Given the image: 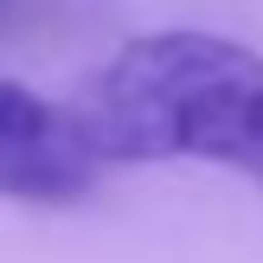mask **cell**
<instances>
[{
  "instance_id": "cell-3",
  "label": "cell",
  "mask_w": 263,
  "mask_h": 263,
  "mask_svg": "<svg viewBox=\"0 0 263 263\" xmlns=\"http://www.w3.org/2000/svg\"><path fill=\"white\" fill-rule=\"evenodd\" d=\"M0 7H7V0H0Z\"/></svg>"
},
{
  "instance_id": "cell-1",
  "label": "cell",
  "mask_w": 263,
  "mask_h": 263,
  "mask_svg": "<svg viewBox=\"0 0 263 263\" xmlns=\"http://www.w3.org/2000/svg\"><path fill=\"white\" fill-rule=\"evenodd\" d=\"M109 161H205L263 180V51L218 32H141L77 103Z\"/></svg>"
},
{
  "instance_id": "cell-2",
  "label": "cell",
  "mask_w": 263,
  "mask_h": 263,
  "mask_svg": "<svg viewBox=\"0 0 263 263\" xmlns=\"http://www.w3.org/2000/svg\"><path fill=\"white\" fill-rule=\"evenodd\" d=\"M97 174H103V154L84 116L0 71V199L71 205L97 186Z\"/></svg>"
}]
</instances>
